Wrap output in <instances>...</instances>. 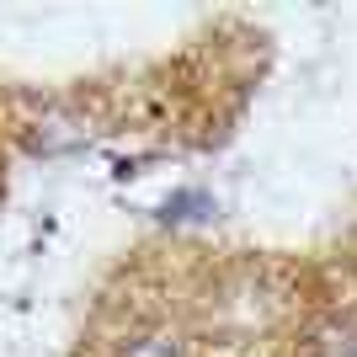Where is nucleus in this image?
Returning a JSON list of instances; mask_svg holds the SVG:
<instances>
[{
  "label": "nucleus",
  "instance_id": "obj_1",
  "mask_svg": "<svg viewBox=\"0 0 357 357\" xmlns=\"http://www.w3.org/2000/svg\"><path fill=\"white\" fill-rule=\"evenodd\" d=\"M203 213H213V203L203 192H181L176 203H165V219H203Z\"/></svg>",
  "mask_w": 357,
  "mask_h": 357
},
{
  "label": "nucleus",
  "instance_id": "obj_2",
  "mask_svg": "<svg viewBox=\"0 0 357 357\" xmlns=\"http://www.w3.org/2000/svg\"><path fill=\"white\" fill-rule=\"evenodd\" d=\"M128 357H176V347L165 342V336H155V342H139Z\"/></svg>",
  "mask_w": 357,
  "mask_h": 357
}]
</instances>
